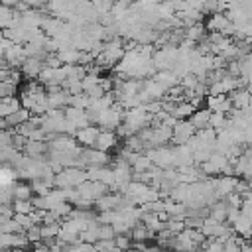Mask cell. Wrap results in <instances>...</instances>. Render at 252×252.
Segmentation results:
<instances>
[{
    "label": "cell",
    "mask_w": 252,
    "mask_h": 252,
    "mask_svg": "<svg viewBox=\"0 0 252 252\" xmlns=\"http://www.w3.org/2000/svg\"><path fill=\"white\" fill-rule=\"evenodd\" d=\"M98 132H100V128L94 126V124H91V126H85V128L75 130L73 140L77 142L79 148H93V146H94V140H96V136H98Z\"/></svg>",
    "instance_id": "cell-5"
},
{
    "label": "cell",
    "mask_w": 252,
    "mask_h": 252,
    "mask_svg": "<svg viewBox=\"0 0 252 252\" xmlns=\"http://www.w3.org/2000/svg\"><path fill=\"white\" fill-rule=\"evenodd\" d=\"M43 67H45V65H43V59L26 57V59L22 61V65H20V73H22L24 77H28L30 81H33V79H37V75L41 73Z\"/></svg>",
    "instance_id": "cell-7"
},
{
    "label": "cell",
    "mask_w": 252,
    "mask_h": 252,
    "mask_svg": "<svg viewBox=\"0 0 252 252\" xmlns=\"http://www.w3.org/2000/svg\"><path fill=\"white\" fill-rule=\"evenodd\" d=\"M152 81H156V83H158L159 87H163L165 91L171 89V87H175V85H179V79H177L171 71H158V73L152 75Z\"/></svg>",
    "instance_id": "cell-14"
},
{
    "label": "cell",
    "mask_w": 252,
    "mask_h": 252,
    "mask_svg": "<svg viewBox=\"0 0 252 252\" xmlns=\"http://www.w3.org/2000/svg\"><path fill=\"white\" fill-rule=\"evenodd\" d=\"M195 134V128L191 126L189 120H175L173 128H171V144L173 146H181V144H187V140Z\"/></svg>",
    "instance_id": "cell-2"
},
{
    "label": "cell",
    "mask_w": 252,
    "mask_h": 252,
    "mask_svg": "<svg viewBox=\"0 0 252 252\" xmlns=\"http://www.w3.org/2000/svg\"><path fill=\"white\" fill-rule=\"evenodd\" d=\"M26 120H30V112L20 106L16 112H12L10 116L4 118V124H6V128H12V130H14V128H18L20 124H24Z\"/></svg>",
    "instance_id": "cell-16"
},
{
    "label": "cell",
    "mask_w": 252,
    "mask_h": 252,
    "mask_svg": "<svg viewBox=\"0 0 252 252\" xmlns=\"http://www.w3.org/2000/svg\"><path fill=\"white\" fill-rule=\"evenodd\" d=\"M96 236H98V240H110V238H114V230L110 224H98Z\"/></svg>",
    "instance_id": "cell-26"
},
{
    "label": "cell",
    "mask_w": 252,
    "mask_h": 252,
    "mask_svg": "<svg viewBox=\"0 0 252 252\" xmlns=\"http://www.w3.org/2000/svg\"><path fill=\"white\" fill-rule=\"evenodd\" d=\"M209 118H211V110H207L205 106H201V108H195L193 114H191L187 120L191 122V126H193L195 132H197V130H203V128L209 126Z\"/></svg>",
    "instance_id": "cell-10"
},
{
    "label": "cell",
    "mask_w": 252,
    "mask_h": 252,
    "mask_svg": "<svg viewBox=\"0 0 252 252\" xmlns=\"http://www.w3.org/2000/svg\"><path fill=\"white\" fill-rule=\"evenodd\" d=\"M228 98L232 102V108H236V110L250 106V91L248 89H236V91L228 93Z\"/></svg>",
    "instance_id": "cell-11"
},
{
    "label": "cell",
    "mask_w": 252,
    "mask_h": 252,
    "mask_svg": "<svg viewBox=\"0 0 252 252\" xmlns=\"http://www.w3.org/2000/svg\"><path fill=\"white\" fill-rule=\"evenodd\" d=\"M116 146H118V138H116V134L110 132V130H100L98 136H96V140H94V146H93V148L98 150V152L108 154V152H112Z\"/></svg>",
    "instance_id": "cell-6"
},
{
    "label": "cell",
    "mask_w": 252,
    "mask_h": 252,
    "mask_svg": "<svg viewBox=\"0 0 252 252\" xmlns=\"http://www.w3.org/2000/svg\"><path fill=\"white\" fill-rule=\"evenodd\" d=\"M108 2H114V0H108Z\"/></svg>",
    "instance_id": "cell-29"
},
{
    "label": "cell",
    "mask_w": 252,
    "mask_h": 252,
    "mask_svg": "<svg viewBox=\"0 0 252 252\" xmlns=\"http://www.w3.org/2000/svg\"><path fill=\"white\" fill-rule=\"evenodd\" d=\"M89 96L85 94V93H81V94H71L69 96V106H73V108H79V110H87L89 108Z\"/></svg>",
    "instance_id": "cell-22"
},
{
    "label": "cell",
    "mask_w": 252,
    "mask_h": 252,
    "mask_svg": "<svg viewBox=\"0 0 252 252\" xmlns=\"http://www.w3.org/2000/svg\"><path fill=\"white\" fill-rule=\"evenodd\" d=\"M39 228H41V240H47V238L55 240L59 234V222H45V224H39Z\"/></svg>",
    "instance_id": "cell-21"
},
{
    "label": "cell",
    "mask_w": 252,
    "mask_h": 252,
    "mask_svg": "<svg viewBox=\"0 0 252 252\" xmlns=\"http://www.w3.org/2000/svg\"><path fill=\"white\" fill-rule=\"evenodd\" d=\"M20 108V98L14 94V96H4L0 98V118H6L10 116L12 112H16Z\"/></svg>",
    "instance_id": "cell-18"
},
{
    "label": "cell",
    "mask_w": 252,
    "mask_h": 252,
    "mask_svg": "<svg viewBox=\"0 0 252 252\" xmlns=\"http://www.w3.org/2000/svg\"><path fill=\"white\" fill-rule=\"evenodd\" d=\"M150 167H152V159H150L146 154H138L136 159H134L132 165H130L132 173H144V171H148Z\"/></svg>",
    "instance_id": "cell-20"
},
{
    "label": "cell",
    "mask_w": 252,
    "mask_h": 252,
    "mask_svg": "<svg viewBox=\"0 0 252 252\" xmlns=\"http://www.w3.org/2000/svg\"><path fill=\"white\" fill-rule=\"evenodd\" d=\"M4 59L6 63L14 69V67H20L22 61L26 59V53H24V45H18V43H12L6 51H4Z\"/></svg>",
    "instance_id": "cell-9"
},
{
    "label": "cell",
    "mask_w": 252,
    "mask_h": 252,
    "mask_svg": "<svg viewBox=\"0 0 252 252\" xmlns=\"http://www.w3.org/2000/svg\"><path fill=\"white\" fill-rule=\"evenodd\" d=\"M150 159L152 165L159 167V169H169L173 167V152L169 146H158V148H150L148 152H144Z\"/></svg>",
    "instance_id": "cell-1"
},
{
    "label": "cell",
    "mask_w": 252,
    "mask_h": 252,
    "mask_svg": "<svg viewBox=\"0 0 252 252\" xmlns=\"http://www.w3.org/2000/svg\"><path fill=\"white\" fill-rule=\"evenodd\" d=\"M69 93L65 91V89H61V91H57V93H51V94H47L45 98H47V108H55V110H63L65 106H69Z\"/></svg>",
    "instance_id": "cell-12"
},
{
    "label": "cell",
    "mask_w": 252,
    "mask_h": 252,
    "mask_svg": "<svg viewBox=\"0 0 252 252\" xmlns=\"http://www.w3.org/2000/svg\"><path fill=\"white\" fill-rule=\"evenodd\" d=\"M47 152H49V146L45 140H28L24 146V156L28 158H43L47 156Z\"/></svg>",
    "instance_id": "cell-8"
},
{
    "label": "cell",
    "mask_w": 252,
    "mask_h": 252,
    "mask_svg": "<svg viewBox=\"0 0 252 252\" xmlns=\"http://www.w3.org/2000/svg\"><path fill=\"white\" fill-rule=\"evenodd\" d=\"M24 234H26V238H28L30 244H37L41 240V228H39V224H32L28 230H24Z\"/></svg>",
    "instance_id": "cell-25"
},
{
    "label": "cell",
    "mask_w": 252,
    "mask_h": 252,
    "mask_svg": "<svg viewBox=\"0 0 252 252\" xmlns=\"http://www.w3.org/2000/svg\"><path fill=\"white\" fill-rule=\"evenodd\" d=\"M12 211L14 215H30L33 211L32 201H12Z\"/></svg>",
    "instance_id": "cell-24"
},
{
    "label": "cell",
    "mask_w": 252,
    "mask_h": 252,
    "mask_svg": "<svg viewBox=\"0 0 252 252\" xmlns=\"http://www.w3.org/2000/svg\"><path fill=\"white\" fill-rule=\"evenodd\" d=\"M26 142H28V138H24L22 134H18V132H14V134H12V148H14V150H18V152H24V146H26Z\"/></svg>",
    "instance_id": "cell-27"
},
{
    "label": "cell",
    "mask_w": 252,
    "mask_h": 252,
    "mask_svg": "<svg viewBox=\"0 0 252 252\" xmlns=\"http://www.w3.org/2000/svg\"><path fill=\"white\" fill-rule=\"evenodd\" d=\"M203 106L211 112H222V114H230L232 110V102L228 94H207Z\"/></svg>",
    "instance_id": "cell-4"
},
{
    "label": "cell",
    "mask_w": 252,
    "mask_h": 252,
    "mask_svg": "<svg viewBox=\"0 0 252 252\" xmlns=\"http://www.w3.org/2000/svg\"><path fill=\"white\" fill-rule=\"evenodd\" d=\"M226 126H228V114H222V112H211L209 128H213L215 132H222Z\"/></svg>",
    "instance_id": "cell-19"
},
{
    "label": "cell",
    "mask_w": 252,
    "mask_h": 252,
    "mask_svg": "<svg viewBox=\"0 0 252 252\" xmlns=\"http://www.w3.org/2000/svg\"><path fill=\"white\" fill-rule=\"evenodd\" d=\"M183 35H185V39H189V41H193V43L197 45L199 41H203V39H205L207 32H205V26L199 22V24H193V26L185 28V30H183Z\"/></svg>",
    "instance_id": "cell-15"
},
{
    "label": "cell",
    "mask_w": 252,
    "mask_h": 252,
    "mask_svg": "<svg viewBox=\"0 0 252 252\" xmlns=\"http://www.w3.org/2000/svg\"><path fill=\"white\" fill-rule=\"evenodd\" d=\"M71 252H98V250L94 248V244H87V242H79V244H75V246L71 248Z\"/></svg>",
    "instance_id": "cell-28"
},
{
    "label": "cell",
    "mask_w": 252,
    "mask_h": 252,
    "mask_svg": "<svg viewBox=\"0 0 252 252\" xmlns=\"http://www.w3.org/2000/svg\"><path fill=\"white\" fill-rule=\"evenodd\" d=\"M114 248L120 252H126L132 248V238L130 234H114Z\"/></svg>",
    "instance_id": "cell-23"
},
{
    "label": "cell",
    "mask_w": 252,
    "mask_h": 252,
    "mask_svg": "<svg viewBox=\"0 0 252 252\" xmlns=\"http://www.w3.org/2000/svg\"><path fill=\"white\" fill-rule=\"evenodd\" d=\"M130 238H132V242H142V244H146L150 238H154V232H150L142 222H138V224H134L132 228H130Z\"/></svg>",
    "instance_id": "cell-17"
},
{
    "label": "cell",
    "mask_w": 252,
    "mask_h": 252,
    "mask_svg": "<svg viewBox=\"0 0 252 252\" xmlns=\"http://www.w3.org/2000/svg\"><path fill=\"white\" fill-rule=\"evenodd\" d=\"M12 197L14 201H32L33 191L28 181H18V183H12Z\"/></svg>",
    "instance_id": "cell-13"
},
{
    "label": "cell",
    "mask_w": 252,
    "mask_h": 252,
    "mask_svg": "<svg viewBox=\"0 0 252 252\" xmlns=\"http://www.w3.org/2000/svg\"><path fill=\"white\" fill-rule=\"evenodd\" d=\"M75 189H77L79 197L89 199V201H93V203H94L98 197H102L104 193H108V189H106L100 181H83V183L77 185Z\"/></svg>",
    "instance_id": "cell-3"
}]
</instances>
